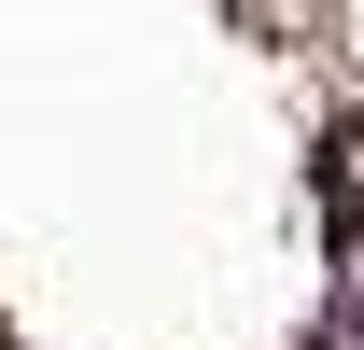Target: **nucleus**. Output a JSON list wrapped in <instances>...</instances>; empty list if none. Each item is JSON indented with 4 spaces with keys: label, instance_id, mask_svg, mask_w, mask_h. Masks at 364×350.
I'll return each instance as SVG.
<instances>
[{
    "label": "nucleus",
    "instance_id": "f03ea898",
    "mask_svg": "<svg viewBox=\"0 0 364 350\" xmlns=\"http://www.w3.org/2000/svg\"><path fill=\"white\" fill-rule=\"evenodd\" d=\"M336 350H364V266H350V295H336Z\"/></svg>",
    "mask_w": 364,
    "mask_h": 350
},
{
    "label": "nucleus",
    "instance_id": "f257e3e1",
    "mask_svg": "<svg viewBox=\"0 0 364 350\" xmlns=\"http://www.w3.org/2000/svg\"><path fill=\"white\" fill-rule=\"evenodd\" d=\"M322 224H336V253H364V182H336V196H322Z\"/></svg>",
    "mask_w": 364,
    "mask_h": 350
}]
</instances>
